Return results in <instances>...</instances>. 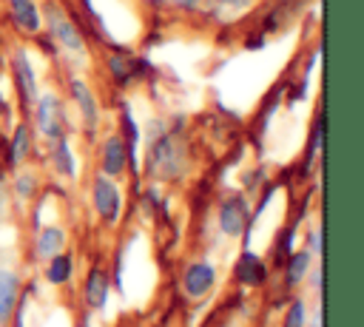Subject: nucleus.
Instances as JSON below:
<instances>
[{"label": "nucleus", "mask_w": 364, "mask_h": 327, "mask_svg": "<svg viewBox=\"0 0 364 327\" xmlns=\"http://www.w3.org/2000/svg\"><path fill=\"white\" fill-rule=\"evenodd\" d=\"M34 117H37V128L40 134L48 139V142H57L65 136V111H63V102L60 97L54 94H43L34 100Z\"/></svg>", "instance_id": "1"}, {"label": "nucleus", "mask_w": 364, "mask_h": 327, "mask_svg": "<svg viewBox=\"0 0 364 327\" xmlns=\"http://www.w3.org/2000/svg\"><path fill=\"white\" fill-rule=\"evenodd\" d=\"M91 199H94V210L100 213V219L105 225H117L119 213H122V193L117 188V182L105 173L94 176L91 182Z\"/></svg>", "instance_id": "2"}, {"label": "nucleus", "mask_w": 364, "mask_h": 327, "mask_svg": "<svg viewBox=\"0 0 364 327\" xmlns=\"http://www.w3.org/2000/svg\"><path fill=\"white\" fill-rule=\"evenodd\" d=\"M48 31H51V40H57L63 48H68V51H82L85 48V43H82V34H80V28L57 9V6H48Z\"/></svg>", "instance_id": "3"}, {"label": "nucleus", "mask_w": 364, "mask_h": 327, "mask_svg": "<svg viewBox=\"0 0 364 327\" xmlns=\"http://www.w3.org/2000/svg\"><path fill=\"white\" fill-rule=\"evenodd\" d=\"M250 225V216H247V202L242 196H228L219 208V227L228 233V236H242L245 227Z\"/></svg>", "instance_id": "4"}, {"label": "nucleus", "mask_w": 364, "mask_h": 327, "mask_svg": "<svg viewBox=\"0 0 364 327\" xmlns=\"http://www.w3.org/2000/svg\"><path fill=\"white\" fill-rule=\"evenodd\" d=\"M213 282H216V267L210 262H193L182 276V287L191 299H202L213 287Z\"/></svg>", "instance_id": "5"}, {"label": "nucleus", "mask_w": 364, "mask_h": 327, "mask_svg": "<svg viewBox=\"0 0 364 327\" xmlns=\"http://www.w3.org/2000/svg\"><path fill=\"white\" fill-rule=\"evenodd\" d=\"M14 77H17V91H20L23 105L31 108L37 100V77H34V68H31L28 54L23 48L14 51Z\"/></svg>", "instance_id": "6"}, {"label": "nucleus", "mask_w": 364, "mask_h": 327, "mask_svg": "<svg viewBox=\"0 0 364 327\" xmlns=\"http://www.w3.org/2000/svg\"><path fill=\"white\" fill-rule=\"evenodd\" d=\"M128 168V148H125V139L119 134H111L105 142H102V173L105 176H122Z\"/></svg>", "instance_id": "7"}, {"label": "nucleus", "mask_w": 364, "mask_h": 327, "mask_svg": "<svg viewBox=\"0 0 364 327\" xmlns=\"http://www.w3.org/2000/svg\"><path fill=\"white\" fill-rule=\"evenodd\" d=\"M151 168H154V173L176 176V171H179V156H176V145H173L168 136H162V139L154 145V151H151Z\"/></svg>", "instance_id": "8"}, {"label": "nucleus", "mask_w": 364, "mask_h": 327, "mask_svg": "<svg viewBox=\"0 0 364 327\" xmlns=\"http://www.w3.org/2000/svg\"><path fill=\"white\" fill-rule=\"evenodd\" d=\"M9 9H11V20L20 31H26V34L40 31L43 17H40V9H37L34 0H9Z\"/></svg>", "instance_id": "9"}, {"label": "nucleus", "mask_w": 364, "mask_h": 327, "mask_svg": "<svg viewBox=\"0 0 364 327\" xmlns=\"http://www.w3.org/2000/svg\"><path fill=\"white\" fill-rule=\"evenodd\" d=\"M71 97H74V102H77V108H80V114H82V122L91 128V134H94V128H97V122H100V108H97V100H94V94H91V88L82 82V80H71Z\"/></svg>", "instance_id": "10"}, {"label": "nucleus", "mask_w": 364, "mask_h": 327, "mask_svg": "<svg viewBox=\"0 0 364 327\" xmlns=\"http://www.w3.org/2000/svg\"><path fill=\"white\" fill-rule=\"evenodd\" d=\"M236 279L242 282V284H247V287H259L264 279H267V267H264V262L256 256V253H242L239 256V262H236Z\"/></svg>", "instance_id": "11"}, {"label": "nucleus", "mask_w": 364, "mask_h": 327, "mask_svg": "<svg viewBox=\"0 0 364 327\" xmlns=\"http://www.w3.org/2000/svg\"><path fill=\"white\" fill-rule=\"evenodd\" d=\"M17 293H20V279L11 270L0 267V324H6L17 307Z\"/></svg>", "instance_id": "12"}, {"label": "nucleus", "mask_w": 364, "mask_h": 327, "mask_svg": "<svg viewBox=\"0 0 364 327\" xmlns=\"http://www.w3.org/2000/svg\"><path fill=\"white\" fill-rule=\"evenodd\" d=\"M108 276H105V270L102 267H91L88 270V276H85V301H88V307H102L105 304V299H108Z\"/></svg>", "instance_id": "13"}, {"label": "nucleus", "mask_w": 364, "mask_h": 327, "mask_svg": "<svg viewBox=\"0 0 364 327\" xmlns=\"http://www.w3.org/2000/svg\"><path fill=\"white\" fill-rule=\"evenodd\" d=\"M108 68H111V74H114V80H117L119 85H128V82L139 74V68H148V65H145V60H131V57H125V54H111Z\"/></svg>", "instance_id": "14"}, {"label": "nucleus", "mask_w": 364, "mask_h": 327, "mask_svg": "<svg viewBox=\"0 0 364 327\" xmlns=\"http://www.w3.org/2000/svg\"><path fill=\"white\" fill-rule=\"evenodd\" d=\"M74 273V259L68 253H54L46 264V279L48 284H65Z\"/></svg>", "instance_id": "15"}, {"label": "nucleus", "mask_w": 364, "mask_h": 327, "mask_svg": "<svg viewBox=\"0 0 364 327\" xmlns=\"http://www.w3.org/2000/svg\"><path fill=\"white\" fill-rule=\"evenodd\" d=\"M307 267H310V253H304V250H293L287 259H284V284L287 287H296L301 279H304V273H307Z\"/></svg>", "instance_id": "16"}, {"label": "nucleus", "mask_w": 364, "mask_h": 327, "mask_svg": "<svg viewBox=\"0 0 364 327\" xmlns=\"http://www.w3.org/2000/svg\"><path fill=\"white\" fill-rule=\"evenodd\" d=\"M63 247H65V233H63L60 227H46V230H40V236H37V253H40V256L51 259L54 253H63Z\"/></svg>", "instance_id": "17"}, {"label": "nucleus", "mask_w": 364, "mask_h": 327, "mask_svg": "<svg viewBox=\"0 0 364 327\" xmlns=\"http://www.w3.org/2000/svg\"><path fill=\"white\" fill-rule=\"evenodd\" d=\"M28 151H31V131H28V125H26V122H20V125L14 128V134H11L9 162H20V159H26V156H28Z\"/></svg>", "instance_id": "18"}, {"label": "nucleus", "mask_w": 364, "mask_h": 327, "mask_svg": "<svg viewBox=\"0 0 364 327\" xmlns=\"http://www.w3.org/2000/svg\"><path fill=\"white\" fill-rule=\"evenodd\" d=\"M51 159H54V168H57L63 176H74V173H77V168H74V156H71V148H68L65 136L54 142V148H51Z\"/></svg>", "instance_id": "19"}, {"label": "nucleus", "mask_w": 364, "mask_h": 327, "mask_svg": "<svg viewBox=\"0 0 364 327\" xmlns=\"http://www.w3.org/2000/svg\"><path fill=\"white\" fill-rule=\"evenodd\" d=\"M284 327H304V301H301V299H296V301L287 307Z\"/></svg>", "instance_id": "20"}, {"label": "nucleus", "mask_w": 364, "mask_h": 327, "mask_svg": "<svg viewBox=\"0 0 364 327\" xmlns=\"http://www.w3.org/2000/svg\"><path fill=\"white\" fill-rule=\"evenodd\" d=\"M17 193H20V196H31V193H34V179H31V173H26V176L17 179Z\"/></svg>", "instance_id": "21"}, {"label": "nucleus", "mask_w": 364, "mask_h": 327, "mask_svg": "<svg viewBox=\"0 0 364 327\" xmlns=\"http://www.w3.org/2000/svg\"><path fill=\"white\" fill-rule=\"evenodd\" d=\"M307 245L313 253H321V227H313L310 236H307Z\"/></svg>", "instance_id": "22"}, {"label": "nucleus", "mask_w": 364, "mask_h": 327, "mask_svg": "<svg viewBox=\"0 0 364 327\" xmlns=\"http://www.w3.org/2000/svg\"><path fill=\"white\" fill-rule=\"evenodd\" d=\"M171 3H173V6H179V9H188V11L199 6V0H171Z\"/></svg>", "instance_id": "23"}]
</instances>
